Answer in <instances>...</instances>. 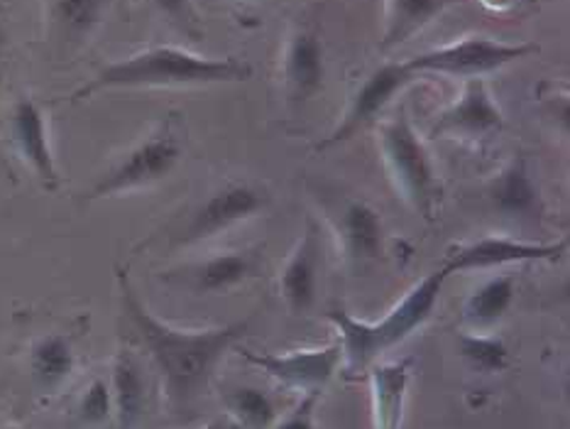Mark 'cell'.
Segmentation results:
<instances>
[{"mask_svg": "<svg viewBox=\"0 0 570 429\" xmlns=\"http://www.w3.org/2000/svg\"><path fill=\"white\" fill-rule=\"evenodd\" d=\"M77 365L71 341L61 334H47L37 339L30 349V373L35 386L42 392H52L65 386Z\"/></svg>", "mask_w": 570, "mask_h": 429, "instance_id": "obj_19", "label": "cell"}, {"mask_svg": "<svg viewBox=\"0 0 570 429\" xmlns=\"http://www.w3.org/2000/svg\"><path fill=\"white\" fill-rule=\"evenodd\" d=\"M230 417L243 429H269L277 422V404L265 390L245 386L235 388L226 396Z\"/></svg>", "mask_w": 570, "mask_h": 429, "instance_id": "obj_23", "label": "cell"}, {"mask_svg": "<svg viewBox=\"0 0 570 429\" xmlns=\"http://www.w3.org/2000/svg\"><path fill=\"white\" fill-rule=\"evenodd\" d=\"M537 45L527 42H498L492 37H468L463 42H453L439 49H429L412 59L406 65L416 74H449V77H468L480 79L482 74L498 71L512 61L527 59L537 55Z\"/></svg>", "mask_w": 570, "mask_h": 429, "instance_id": "obj_6", "label": "cell"}, {"mask_svg": "<svg viewBox=\"0 0 570 429\" xmlns=\"http://www.w3.org/2000/svg\"><path fill=\"white\" fill-rule=\"evenodd\" d=\"M455 3L461 0H390L387 28H384L380 49L390 52V49L404 45L409 37L424 30L433 18H439Z\"/></svg>", "mask_w": 570, "mask_h": 429, "instance_id": "obj_20", "label": "cell"}, {"mask_svg": "<svg viewBox=\"0 0 570 429\" xmlns=\"http://www.w3.org/2000/svg\"><path fill=\"white\" fill-rule=\"evenodd\" d=\"M449 270L443 265L433 270L424 280L404 294L400 304H394L392 310L382 316V322H361V319L351 316L341 306H333L328 312V319L336 324L341 334V351L343 363L348 368V373H361L365 368L377 361V355L394 349L396 343H402L412 331L424 326L429 316L433 314L441 298V290L449 280Z\"/></svg>", "mask_w": 570, "mask_h": 429, "instance_id": "obj_3", "label": "cell"}, {"mask_svg": "<svg viewBox=\"0 0 570 429\" xmlns=\"http://www.w3.org/2000/svg\"><path fill=\"white\" fill-rule=\"evenodd\" d=\"M267 204V192L255 187V184H226V187L210 194L208 199L196 208L191 218L187 221V226L181 228L177 243L191 245L214 238L218 233L233 228L235 224H243V221L253 218L255 214L263 212Z\"/></svg>", "mask_w": 570, "mask_h": 429, "instance_id": "obj_8", "label": "cell"}, {"mask_svg": "<svg viewBox=\"0 0 570 429\" xmlns=\"http://www.w3.org/2000/svg\"><path fill=\"white\" fill-rule=\"evenodd\" d=\"M324 261V241L314 216H306L299 243L282 270L279 292L294 314H304L314 306L318 292V270Z\"/></svg>", "mask_w": 570, "mask_h": 429, "instance_id": "obj_11", "label": "cell"}, {"mask_svg": "<svg viewBox=\"0 0 570 429\" xmlns=\"http://www.w3.org/2000/svg\"><path fill=\"white\" fill-rule=\"evenodd\" d=\"M114 415L118 429H138L147 410V378L140 361L130 351H120L114 363Z\"/></svg>", "mask_w": 570, "mask_h": 429, "instance_id": "obj_16", "label": "cell"}, {"mask_svg": "<svg viewBox=\"0 0 570 429\" xmlns=\"http://www.w3.org/2000/svg\"><path fill=\"white\" fill-rule=\"evenodd\" d=\"M458 351L480 373H500L510 363V349L498 337L465 334L458 341Z\"/></svg>", "mask_w": 570, "mask_h": 429, "instance_id": "obj_25", "label": "cell"}, {"mask_svg": "<svg viewBox=\"0 0 570 429\" xmlns=\"http://www.w3.org/2000/svg\"><path fill=\"white\" fill-rule=\"evenodd\" d=\"M0 429H20V427H0Z\"/></svg>", "mask_w": 570, "mask_h": 429, "instance_id": "obj_32", "label": "cell"}, {"mask_svg": "<svg viewBox=\"0 0 570 429\" xmlns=\"http://www.w3.org/2000/svg\"><path fill=\"white\" fill-rule=\"evenodd\" d=\"M110 0H55L52 16L59 30L71 40L91 35L106 18Z\"/></svg>", "mask_w": 570, "mask_h": 429, "instance_id": "obj_24", "label": "cell"}, {"mask_svg": "<svg viewBox=\"0 0 570 429\" xmlns=\"http://www.w3.org/2000/svg\"><path fill=\"white\" fill-rule=\"evenodd\" d=\"M568 251V241L556 243H531V241H517L510 236H485L473 243L463 245V248L453 251L445 257L443 267L449 275L465 273V270H488V267H504V265H519V263H553L561 261Z\"/></svg>", "mask_w": 570, "mask_h": 429, "instance_id": "obj_9", "label": "cell"}, {"mask_svg": "<svg viewBox=\"0 0 570 429\" xmlns=\"http://www.w3.org/2000/svg\"><path fill=\"white\" fill-rule=\"evenodd\" d=\"M504 128V114L492 101L488 86L482 79H468L463 96L443 110L439 120L433 123L431 138L443 135H465V138H482V135L498 133Z\"/></svg>", "mask_w": 570, "mask_h": 429, "instance_id": "obj_13", "label": "cell"}, {"mask_svg": "<svg viewBox=\"0 0 570 429\" xmlns=\"http://www.w3.org/2000/svg\"><path fill=\"white\" fill-rule=\"evenodd\" d=\"M153 6L175 22L179 30L194 37L202 35V28H198V12L191 0H153Z\"/></svg>", "mask_w": 570, "mask_h": 429, "instance_id": "obj_27", "label": "cell"}, {"mask_svg": "<svg viewBox=\"0 0 570 429\" xmlns=\"http://www.w3.org/2000/svg\"><path fill=\"white\" fill-rule=\"evenodd\" d=\"M380 143L384 163H387L396 187L402 189L419 216L433 221V212H436L441 199L439 177L426 145L416 135L406 110H400L394 118L382 123Z\"/></svg>", "mask_w": 570, "mask_h": 429, "instance_id": "obj_4", "label": "cell"}, {"mask_svg": "<svg viewBox=\"0 0 570 429\" xmlns=\"http://www.w3.org/2000/svg\"><path fill=\"white\" fill-rule=\"evenodd\" d=\"M202 429H243L238 422L233 420V417L228 415V417H218V420H214V422H208L206 427H202Z\"/></svg>", "mask_w": 570, "mask_h": 429, "instance_id": "obj_31", "label": "cell"}, {"mask_svg": "<svg viewBox=\"0 0 570 429\" xmlns=\"http://www.w3.org/2000/svg\"><path fill=\"white\" fill-rule=\"evenodd\" d=\"M116 275L122 310H126L132 329L138 331L142 347L150 353L159 376H163L169 408L175 412L189 410L208 390L210 378H214V371L223 355L250 331L255 312L240 319V322L216 329H175L147 310L138 298V292H135L126 270L118 267Z\"/></svg>", "mask_w": 570, "mask_h": 429, "instance_id": "obj_1", "label": "cell"}, {"mask_svg": "<svg viewBox=\"0 0 570 429\" xmlns=\"http://www.w3.org/2000/svg\"><path fill=\"white\" fill-rule=\"evenodd\" d=\"M184 153L181 138L171 128V123H163L155 133L147 135L132 150L110 167L86 194V199H106V196L126 194L167 179L179 165Z\"/></svg>", "mask_w": 570, "mask_h": 429, "instance_id": "obj_5", "label": "cell"}, {"mask_svg": "<svg viewBox=\"0 0 570 429\" xmlns=\"http://www.w3.org/2000/svg\"><path fill=\"white\" fill-rule=\"evenodd\" d=\"M338 228H341L343 251L351 261L367 263L382 255V245H384L382 216L367 202L353 199L345 204L338 218Z\"/></svg>", "mask_w": 570, "mask_h": 429, "instance_id": "obj_17", "label": "cell"}, {"mask_svg": "<svg viewBox=\"0 0 570 429\" xmlns=\"http://www.w3.org/2000/svg\"><path fill=\"white\" fill-rule=\"evenodd\" d=\"M0 179H8L10 184H16L18 177H16V169H12L10 159L3 155V150H0Z\"/></svg>", "mask_w": 570, "mask_h": 429, "instance_id": "obj_29", "label": "cell"}, {"mask_svg": "<svg viewBox=\"0 0 570 429\" xmlns=\"http://www.w3.org/2000/svg\"><path fill=\"white\" fill-rule=\"evenodd\" d=\"M240 355L253 365L263 368V371L279 380L287 388L308 390H324L333 376H336L338 365L343 363L341 343H331L326 349H312V351H292V353H255L250 349H240Z\"/></svg>", "mask_w": 570, "mask_h": 429, "instance_id": "obj_10", "label": "cell"}, {"mask_svg": "<svg viewBox=\"0 0 570 429\" xmlns=\"http://www.w3.org/2000/svg\"><path fill=\"white\" fill-rule=\"evenodd\" d=\"M324 45H321L318 35L299 30L289 40L287 57H284V79H287L292 96L299 98V101L314 96L324 84Z\"/></svg>", "mask_w": 570, "mask_h": 429, "instance_id": "obj_15", "label": "cell"}, {"mask_svg": "<svg viewBox=\"0 0 570 429\" xmlns=\"http://www.w3.org/2000/svg\"><path fill=\"white\" fill-rule=\"evenodd\" d=\"M492 204L510 218H537L541 214V194L531 179L522 157L507 165L490 187Z\"/></svg>", "mask_w": 570, "mask_h": 429, "instance_id": "obj_18", "label": "cell"}, {"mask_svg": "<svg viewBox=\"0 0 570 429\" xmlns=\"http://www.w3.org/2000/svg\"><path fill=\"white\" fill-rule=\"evenodd\" d=\"M517 292V280L512 275H500L488 280L485 285H480L473 294H470L463 314L465 322L473 326H490L510 312Z\"/></svg>", "mask_w": 570, "mask_h": 429, "instance_id": "obj_22", "label": "cell"}, {"mask_svg": "<svg viewBox=\"0 0 570 429\" xmlns=\"http://www.w3.org/2000/svg\"><path fill=\"white\" fill-rule=\"evenodd\" d=\"M79 420L83 425H104L114 417V396L104 378H94L79 400Z\"/></svg>", "mask_w": 570, "mask_h": 429, "instance_id": "obj_26", "label": "cell"}, {"mask_svg": "<svg viewBox=\"0 0 570 429\" xmlns=\"http://www.w3.org/2000/svg\"><path fill=\"white\" fill-rule=\"evenodd\" d=\"M318 400H321V390H308L302 398V402L296 404L289 415H284L279 422L272 425V429H316L314 415L318 408Z\"/></svg>", "mask_w": 570, "mask_h": 429, "instance_id": "obj_28", "label": "cell"}, {"mask_svg": "<svg viewBox=\"0 0 570 429\" xmlns=\"http://www.w3.org/2000/svg\"><path fill=\"white\" fill-rule=\"evenodd\" d=\"M263 248H243L218 253L191 270V285L196 292H228L243 282L263 273Z\"/></svg>", "mask_w": 570, "mask_h": 429, "instance_id": "obj_14", "label": "cell"}, {"mask_svg": "<svg viewBox=\"0 0 570 429\" xmlns=\"http://www.w3.org/2000/svg\"><path fill=\"white\" fill-rule=\"evenodd\" d=\"M10 133L12 140L24 163L30 165L35 177L40 179L47 192H57L61 177L57 169V159L52 153V145H49V133H47V120L42 108L32 98H20L12 108L10 118Z\"/></svg>", "mask_w": 570, "mask_h": 429, "instance_id": "obj_12", "label": "cell"}, {"mask_svg": "<svg viewBox=\"0 0 570 429\" xmlns=\"http://www.w3.org/2000/svg\"><path fill=\"white\" fill-rule=\"evenodd\" d=\"M6 45H8L6 25H3V18H0V84H3V69H6Z\"/></svg>", "mask_w": 570, "mask_h": 429, "instance_id": "obj_30", "label": "cell"}, {"mask_svg": "<svg viewBox=\"0 0 570 429\" xmlns=\"http://www.w3.org/2000/svg\"><path fill=\"white\" fill-rule=\"evenodd\" d=\"M416 77L419 74L409 69L406 61H390V65L375 69L353 96V101L338 126L331 130L326 140L318 143V150H328V147H336L355 138L370 123H375L382 116V110L390 106L392 98L404 91Z\"/></svg>", "mask_w": 570, "mask_h": 429, "instance_id": "obj_7", "label": "cell"}, {"mask_svg": "<svg viewBox=\"0 0 570 429\" xmlns=\"http://www.w3.org/2000/svg\"><path fill=\"white\" fill-rule=\"evenodd\" d=\"M409 371L402 363L373 368V396L377 429H400Z\"/></svg>", "mask_w": 570, "mask_h": 429, "instance_id": "obj_21", "label": "cell"}, {"mask_svg": "<svg viewBox=\"0 0 570 429\" xmlns=\"http://www.w3.org/2000/svg\"><path fill=\"white\" fill-rule=\"evenodd\" d=\"M253 77V67L238 57H202L181 47H153L128 59L104 67L81 89L69 96L71 104L116 89H165V86L238 84Z\"/></svg>", "mask_w": 570, "mask_h": 429, "instance_id": "obj_2", "label": "cell"}]
</instances>
